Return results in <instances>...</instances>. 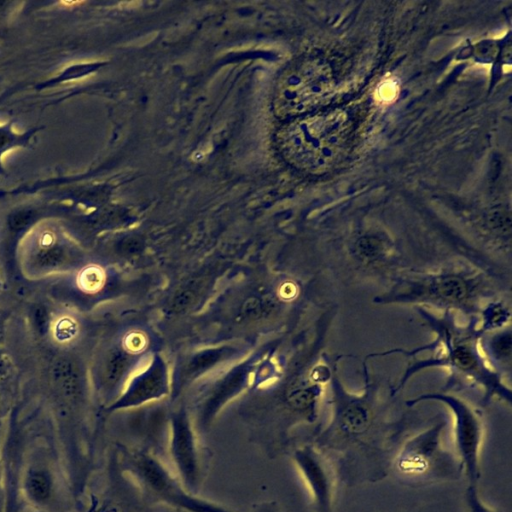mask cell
Masks as SVG:
<instances>
[{
	"label": "cell",
	"instance_id": "cell-19",
	"mask_svg": "<svg viewBox=\"0 0 512 512\" xmlns=\"http://www.w3.org/2000/svg\"><path fill=\"white\" fill-rule=\"evenodd\" d=\"M128 358L122 353H114L108 359L105 368V375L108 381H117L125 371Z\"/></svg>",
	"mask_w": 512,
	"mask_h": 512
},
{
	"label": "cell",
	"instance_id": "cell-2",
	"mask_svg": "<svg viewBox=\"0 0 512 512\" xmlns=\"http://www.w3.org/2000/svg\"><path fill=\"white\" fill-rule=\"evenodd\" d=\"M424 325L434 335L433 340L411 350L393 348L366 355L365 360L401 354L411 358L397 383L390 387L396 395L408 381L423 370L445 369L449 376L443 391L456 392L461 387L480 388L482 404L497 399L511 406L512 391L508 381L496 373L486 362L481 349V333L477 329V318L461 321L451 312H436L426 308H415Z\"/></svg>",
	"mask_w": 512,
	"mask_h": 512
},
{
	"label": "cell",
	"instance_id": "cell-11",
	"mask_svg": "<svg viewBox=\"0 0 512 512\" xmlns=\"http://www.w3.org/2000/svg\"><path fill=\"white\" fill-rule=\"evenodd\" d=\"M511 325L482 334L480 349L488 365L509 382L512 371Z\"/></svg>",
	"mask_w": 512,
	"mask_h": 512
},
{
	"label": "cell",
	"instance_id": "cell-4",
	"mask_svg": "<svg viewBox=\"0 0 512 512\" xmlns=\"http://www.w3.org/2000/svg\"><path fill=\"white\" fill-rule=\"evenodd\" d=\"M118 449L121 474L148 503L178 512H235L186 490L171 467L151 447L120 445Z\"/></svg>",
	"mask_w": 512,
	"mask_h": 512
},
{
	"label": "cell",
	"instance_id": "cell-16",
	"mask_svg": "<svg viewBox=\"0 0 512 512\" xmlns=\"http://www.w3.org/2000/svg\"><path fill=\"white\" fill-rule=\"evenodd\" d=\"M51 481L45 472L34 470L26 479L28 495L36 502H44L51 493Z\"/></svg>",
	"mask_w": 512,
	"mask_h": 512
},
{
	"label": "cell",
	"instance_id": "cell-18",
	"mask_svg": "<svg viewBox=\"0 0 512 512\" xmlns=\"http://www.w3.org/2000/svg\"><path fill=\"white\" fill-rule=\"evenodd\" d=\"M478 486L468 485L464 493V501L468 512H498L487 506L479 496Z\"/></svg>",
	"mask_w": 512,
	"mask_h": 512
},
{
	"label": "cell",
	"instance_id": "cell-5",
	"mask_svg": "<svg viewBox=\"0 0 512 512\" xmlns=\"http://www.w3.org/2000/svg\"><path fill=\"white\" fill-rule=\"evenodd\" d=\"M349 120L342 111H330L297 119L279 134L284 157L295 167L310 173H323L342 157Z\"/></svg>",
	"mask_w": 512,
	"mask_h": 512
},
{
	"label": "cell",
	"instance_id": "cell-6",
	"mask_svg": "<svg viewBox=\"0 0 512 512\" xmlns=\"http://www.w3.org/2000/svg\"><path fill=\"white\" fill-rule=\"evenodd\" d=\"M445 426L446 420L438 419L402 442L391 467L400 482L411 487H422L457 481L462 477L460 459L443 445Z\"/></svg>",
	"mask_w": 512,
	"mask_h": 512
},
{
	"label": "cell",
	"instance_id": "cell-3",
	"mask_svg": "<svg viewBox=\"0 0 512 512\" xmlns=\"http://www.w3.org/2000/svg\"><path fill=\"white\" fill-rule=\"evenodd\" d=\"M510 286L511 275L454 257L428 268L398 273L372 302L451 311L469 321L478 317L487 301L509 295Z\"/></svg>",
	"mask_w": 512,
	"mask_h": 512
},
{
	"label": "cell",
	"instance_id": "cell-9",
	"mask_svg": "<svg viewBox=\"0 0 512 512\" xmlns=\"http://www.w3.org/2000/svg\"><path fill=\"white\" fill-rule=\"evenodd\" d=\"M167 452L170 467L185 489L199 495L210 467L211 452L200 442L184 412L172 418Z\"/></svg>",
	"mask_w": 512,
	"mask_h": 512
},
{
	"label": "cell",
	"instance_id": "cell-8",
	"mask_svg": "<svg viewBox=\"0 0 512 512\" xmlns=\"http://www.w3.org/2000/svg\"><path fill=\"white\" fill-rule=\"evenodd\" d=\"M329 65L321 59L300 61L282 76L276 89L275 109L281 116H295L321 103L333 88Z\"/></svg>",
	"mask_w": 512,
	"mask_h": 512
},
{
	"label": "cell",
	"instance_id": "cell-15",
	"mask_svg": "<svg viewBox=\"0 0 512 512\" xmlns=\"http://www.w3.org/2000/svg\"><path fill=\"white\" fill-rule=\"evenodd\" d=\"M44 215V208L25 205L12 210L7 217V226L13 232H21L30 228Z\"/></svg>",
	"mask_w": 512,
	"mask_h": 512
},
{
	"label": "cell",
	"instance_id": "cell-20",
	"mask_svg": "<svg viewBox=\"0 0 512 512\" xmlns=\"http://www.w3.org/2000/svg\"><path fill=\"white\" fill-rule=\"evenodd\" d=\"M35 325L42 333L48 328V315L44 308H37L34 313Z\"/></svg>",
	"mask_w": 512,
	"mask_h": 512
},
{
	"label": "cell",
	"instance_id": "cell-10",
	"mask_svg": "<svg viewBox=\"0 0 512 512\" xmlns=\"http://www.w3.org/2000/svg\"><path fill=\"white\" fill-rule=\"evenodd\" d=\"M292 459L310 490L315 512H334L338 479L331 461L311 442L294 448Z\"/></svg>",
	"mask_w": 512,
	"mask_h": 512
},
{
	"label": "cell",
	"instance_id": "cell-14",
	"mask_svg": "<svg viewBox=\"0 0 512 512\" xmlns=\"http://www.w3.org/2000/svg\"><path fill=\"white\" fill-rule=\"evenodd\" d=\"M67 257V252L61 244L48 240L47 235L40 245V248L34 254V263L41 269H52L60 266Z\"/></svg>",
	"mask_w": 512,
	"mask_h": 512
},
{
	"label": "cell",
	"instance_id": "cell-1",
	"mask_svg": "<svg viewBox=\"0 0 512 512\" xmlns=\"http://www.w3.org/2000/svg\"><path fill=\"white\" fill-rule=\"evenodd\" d=\"M363 388L349 390L333 370L329 385L330 416L315 434L312 444L333 464L337 479L353 487L376 483L387 477L402 442L407 438L411 418H392V394L384 397L383 385L362 362Z\"/></svg>",
	"mask_w": 512,
	"mask_h": 512
},
{
	"label": "cell",
	"instance_id": "cell-12",
	"mask_svg": "<svg viewBox=\"0 0 512 512\" xmlns=\"http://www.w3.org/2000/svg\"><path fill=\"white\" fill-rule=\"evenodd\" d=\"M507 296L495 297L482 306L477 317V329L481 335L511 325V305Z\"/></svg>",
	"mask_w": 512,
	"mask_h": 512
},
{
	"label": "cell",
	"instance_id": "cell-17",
	"mask_svg": "<svg viewBox=\"0 0 512 512\" xmlns=\"http://www.w3.org/2000/svg\"><path fill=\"white\" fill-rule=\"evenodd\" d=\"M55 375L61 387L65 389L68 394H74L77 390L78 380L77 375L70 363L61 362L56 366Z\"/></svg>",
	"mask_w": 512,
	"mask_h": 512
},
{
	"label": "cell",
	"instance_id": "cell-21",
	"mask_svg": "<svg viewBox=\"0 0 512 512\" xmlns=\"http://www.w3.org/2000/svg\"><path fill=\"white\" fill-rule=\"evenodd\" d=\"M252 512H282L275 501H265L253 506Z\"/></svg>",
	"mask_w": 512,
	"mask_h": 512
},
{
	"label": "cell",
	"instance_id": "cell-22",
	"mask_svg": "<svg viewBox=\"0 0 512 512\" xmlns=\"http://www.w3.org/2000/svg\"><path fill=\"white\" fill-rule=\"evenodd\" d=\"M99 282V275L95 271H89L83 275V285L88 288L95 287Z\"/></svg>",
	"mask_w": 512,
	"mask_h": 512
},
{
	"label": "cell",
	"instance_id": "cell-7",
	"mask_svg": "<svg viewBox=\"0 0 512 512\" xmlns=\"http://www.w3.org/2000/svg\"><path fill=\"white\" fill-rule=\"evenodd\" d=\"M423 402H438L446 406L453 418L457 456L463 466L468 485L478 486L481 477L480 453L484 437L481 411L468 400L451 391L422 393L405 401L408 408Z\"/></svg>",
	"mask_w": 512,
	"mask_h": 512
},
{
	"label": "cell",
	"instance_id": "cell-13",
	"mask_svg": "<svg viewBox=\"0 0 512 512\" xmlns=\"http://www.w3.org/2000/svg\"><path fill=\"white\" fill-rule=\"evenodd\" d=\"M42 129V126H36L19 132L14 128L12 119L0 124V176L8 175L3 163L5 154L15 149L31 147L37 133Z\"/></svg>",
	"mask_w": 512,
	"mask_h": 512
}]
</instances>
